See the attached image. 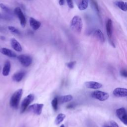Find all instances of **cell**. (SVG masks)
Returning a JSON list of instances; mask_svg holds the SVG:
<instances>
[{
  "label": "cell",
  "mask_w": 127,
  "mask_h": 127,
  "mask_svg": "<svg viewBox=\"0 0 127 127\" xmlns=\"http://www.w3.org/2000/svg\"><path fill=\"white\" fill-rule=\"evenodd\" d=\"M82 21L81 18L78 16H74L71 22V28L74 32L80 33L82 28Z\"/></svg>",
  "instance_id": "cell-1"
},
{
  "label": "cell",
  "mask_w": 127,
  "mask_h": 127,
  "mask_svg": "<svg viewBox=\"0 0 127 127\" xmlns=\"http://www.w3.org/2000/svg\"><path fill=\"white\" fill-rule=\"evenodd\" d=\"M22 93L23 90L22 89H19L12 96L10 99V104L13 108L17 109L18 108Z\"/></svg>",
  "instance_id": "cell-2"
},
{
  "label": "cell",
  "mask_w": 127,
  "mask_h": 127,
  "mask_svg": "<svg viewBox=\"0 0 127 127\" xmlns=\"http://www.w3.org/2000/svg\"><path fill=\"white\" fill-rule=\"evenodd\" d=\"M91 95L93 98L96 99L101 101H105L109 97V95L108 93L98 91H93L91 93Z\"/></svg>",
  "instance_id": "cell-3"
},
{
  "label": "cell",
  "mask_w": 127,
  "mask_h": 127,
  "mask_svg": "<svg viewBox=\"0 0 127 127\" xmlns=\"http://www.w3.org/2000/svg\"><path fill=\"white\" fill-rule=\"evenodd\" d=\"M18 59L20 64L24 67H29L32 63V58L29 55H20L18 57Z\"/></svg>",
  "instance_id": "cell-4"
},
{
  "label": "cell",
  "mask_w": 127,
  "mask_h": 127,
  "mask_svg": "<svg viewBox=\"0 0 127 127\" xmlns=\"http://www.w3.org/2000/svg\"><path fill=\"white\" fill-rule=\"evenodd\" d=\"M34 99V95L32 94L27 95L22 101L21 106V113H23L25 112L29 105L33 101Z\"/></svg>",
  "instance_id": "cell-5"
},
{
  "label": "cell",
  "mask_w": 127,
  "mask_h": 127,
  "mask_svg": "<svg viewBox=\"0 0 127 127\" xmlns=\"http://www.w3.org/2000/svg\"><path fill=\"white\" fill-rule=\"evenodd\" d=\"M118 118L127 126V112L124 108L118 109L116 112Z\"/></svg>",
  "instance_id": "cell-6"
},
{
  "label": "cell",
  "mask_w": 127,
  "mask_h": 127,
  "mask_svg": "<svg viewBox=\"0 0 127 127\" xmlns=\"http://www.w3.org/2000/svg\"><path fill=\"white\" fill-rule=\"evenodd\" d=\"M106 28L107 31V34L109 38L110 43L113 46L115 47L113 42L112 41V35H113V24L112 21L111 19H108L106 24Z\"/></svg>",
  "instance_id": "cell-7"
},
{
  "label": "cell",
  "mask_w": 127,
  "mask_h": 127,
  "mask_svg": "<svg viewBox=\"0 0 127 127\" xmlns=\"http://www.w3.org/2000/svg\"><path fill=\"white\" fill-rule=\"evenodd\" d=\"M14 13L19 18L21 26L23 28L25 27L26 23V20L24 15L22 13L21 9L19 7H17L15 9Z\"/></svg>",
  "instance_id": "cell-8"
},
{
  "label": "cell",
  "mask_w": 127,
  "mask_h": 127,
  "mask_svg": "<svg viewBox=\"0 0 127 127\" xmlns=\"http://www.w3.org/2000/svg\"><path fill=\"white\" fill-rule=\"evenodd\" d=\"M43 104L36 103L30 105L28 109L30 112H32L33 113L37 115H40L42 113V109H43Z\"/></svg>",
  "instance_id": "cell-9"
},
{
  "label": "cell",
  "mask_w": 127,
  "mask_h": 127,
  "mask_svg": "<svg viewBox=\"0 0 127 127\" xmlns=\"http://www.w3.org/2000/svg\"><path fill=\"white\" fill-rule=\"evenodd\" d=\"M113 94L116 97H126L127 96V89L121 88H116L113 91Z\"/></svg>",
  "instance_id": "cell-10"
},
{
  "label": "cell",
  "mask_w": 127,
  "mask_h": 127,
  "mask_svg": "<svg viewBox=\"0 0 127 127\" xmlns=\"http://www.w3.org/2000/svg\"><path fill=\"white\" fill-rule=\"evenodd\" d=\"M86 87L88 89L97 90L101 88L102 87V85L97 82L95 81H88L85 83Z\"/></svg>",
  "instance_id": "cell-11"
},
{
  "label": "cell",
  "mask_w": 127,
  "mask_h": 127,
  "mask_svg": "<svg viewBox=\"0 0 127 127\" xmlns=\"http://www.w3.org/2000/svg\"><path fill=\"white\" fill-rule=\"evenodd\" d=\"M11 44L12 48L17 52H21L22 50V47L20 44L19 43L15 38H12L11 40Z\"/></svg>",
  "instance_id": "cell-12"
},
{
  "label": "cell",
  "mask_w": 127,
  "mask_h": 127,
  "mask_svg": "<svg viewBox=\"0 0 127 127\" xmlns=\"http://www.w3.org/2000/svg\"><path fill=\"white\" fill-rule=\"evenodd\" d=\"M29 24L31 27L34 30L38 29L41 26V23L40 21L37 20L33 18H29Z\"/></svg>",
  "instance_id": "cell-13"
},
{
  "label": "cell",
  "mask_w": 127,
  "mask_h": 127,
  "mask_svg": "<svg viewBox=\"0 0 127 127\" xmlns=\"http://www.w3.org/2000/svg\"><path fill=\"white\" fill-rule=\"evenodd\" d=\"M0 52H1V53L2 54L6 55L9 57L15 58L17 57V54L16 53H15L12 50H11L9 49H8V48H3L1 49V50H0Z\"/></svg>",
  "instance_id": "cell-14"
},
{
  "label": "cell",
  "mask_w": 127,
  "mask_h": 127,
  "mask_svg": "<svg viewBox=\"0 0 127 127\" xmlns=\"http://www.w3.org/2000/svg\"><path fill=\"white\" fill-rule=\"evenodd\" d=\"M25 72L24 71H20L18 73H16L13 76V79L14 81L16 82H19L20 81L23 77L25 75Z\"/></svg>",
  "instance_id": "cell-15"
},
{
  "label": "cell",
  "mask_w": 127,
  "mask_h": 127,
  "mask_svg": "<svg viewBox=\"0 0 127 127\" xmlns=\"http://www.w3.org/2000/svg\"><path fill=\"white\" fill-rule=\"evenodd\" d=\"M94 36L102 43L105 42V38L103 33L100 29H97L94 32Z\"/></svg>",
  "instance_id": "cell-16"
},
{
  "label": "cell",
  "mask_w": 127,
  "mask_h": 127,
  "mask_svg": "<svg viewBox=\"0 0 127 127\" xmlns=\"http://www.w3.org/2000/svg\"><path fill=\"white\" fill-rule=\"evenodd\" d=\"M11 63L8 61H7L5 63L3 69L2 73L4 76H8L9 74V73L11 70Z\"/></svg>",
  "instance_id": "cell-17"
},
{
  "label": "cell",
  "mask_w": 127,
  "mask_h": 127,
  "mask_svg": "<svg viewBox=\"0 0 127 127\" xmlns=\"http://www.w3.org/2000/svg\"><path fill=\"white\" fill-rule=\"evenodd\" d=\"M73 96L71 95H64L60 96L58 98L59 102L61 104H63L66 102H68L69 101H71L73 100Z\"/></svg>",
  "instance_id": "cell-18"
},
{
  "label": "cell",
  "mask_w": 127,
  "mask_h": 127,
  "mask_svg": "<svg viewBox=\"0 0 127 127\" xmlns=\"http://www.w3.org/2000/svg\"><path fill=\"white\" fill-rule=\"evenodd\" d=\"M89 5V0H81L80 3L78 5V9L80 11L86 10Z\"/></svg>",
  "instance_id": "cell-19"
},
{
  "label": "cell",
  "mask_w": 127,
  "mask_h": 127,
  "mask_svg": "<svg viewBox=\"0 0 127 127\" xmlns=\"http://www.w3.org/2000/svg\"><path fill=\"white\" fill-rule=\"evenodd\" d=\"M115 5L121 10L124 11H127V3L122 1H116Z\"/></svg>",
  "instance_id": "cell-20"
},
{
  "label": "cell",
  "mask_w": 127,
  "mask_h": 127,
  "mask_svg": "<svg viewBox=\"0 0 127 127\" xmlns=\"http://www.w3.org/2000/svg\"><path fill=\"white\" fill-rule=\"evenodd\" d=\"M66 118V115L64 114L63 113H60L57 116L56 119H55V124L57 125H58L60 124Z\"/></svg>",
  "instance_id": "cell-21"
},
{
  "label": "cell",
  "mask_w": 127,
  "mask_h": 127,
  "mask_svg": "<svg viewBox=\"0 0 127 127\" xmlns=\"http://www.w3.org/2000/svg\"><path fill=\"white\" fill-rule=\"evenodd\" d=\"M58 102H59V100L57 97H55L52 101L51 104L54 110L55 111H56L58 110Z\"/></svg>",
  "instance_id": "cell-22"
},
{
  "label": "cell",
  "mask_w": 127,
  "mask_h": 127,
  "mask_svg": "<svg viewBox=\"0 0 127 127\" xmlns=\"http://www.w3.org/2000/svg\"><path fill=\"white\" fill-rule=\"evenodd\" d=\"M91 5L92 6L93 8L95 10V11L96 12H97V13H99V9L98 5L96 1H95V0H91Z\"/></svg>",
  "instance_id": "cell-23"
},
{
  "label": "cell",
  "mask_w": 127,
  "mask_h": 127,
  "mask_svg": "<svg viewBox=\"0 0 127 127\" xmlns=\"http://www.w3.org/2000/svg\"><path fill=\"white\" fill-rule=\"evenodd\" d=\"M8 29H9V30L11 32H12L13 33H15V34H18V35H20V31L17 28H16V27H15L14 26H9L8 27Z\"/></svg>",
  "instance_id": "cell-24"
},
{
  "label": "cell",
  "mask_w": 127,
  "mask_h": 127,
  "mask_svg": "<svg viewBox=\"0 0 127 127\" xmlns=\"http://www.w3.org/2000/svg\"><path fill=\"white\" fill-rule=\"evenodd\" d=\"M0 7H1V9L5 12L7 13H11V10L8 7H7L6 5H5L4 4H0Z\"/></svg>",
  "instance_id": "cell-25"
},
{
  "label": "cell",
  "mask_w": 127,
  "mask_h": 127,
  "mask_svg": "<svg viewBox=\"0 0 127 127\" xmlns=\"http://www.w3.org/2000/svg\"><path fill=\"white\" fill-rule=\"evenodd\" d=\"M105 126H107V127H119V126L117 124V123L113 121H110L109 122V123L108 124V125H106Z\"/></svg>",
  "instance_id": "cell-26"
},
{
  "label": "cell",
  "mask_w": 127,
  "mask_h": 127,
  "mask_svg": "<svg viewBox=\"0 0 127 127\" xmlns=\"http://www.w3.org/2000/svg\"><path fill=\"white\" fill-rule=\"evenodd\" d=\"M75 64H76V62L75 61H72V62H69L67 64V67L69 69H72L73 68V67H74Z\"/></svg>",
  "instance_id": "cell-27"
},
{
  "label": "cell",
  "mask_w": 127,
  "mask_h": 127,
  "mask_svg": "<svg viewBox=\"0 0 127 127\" xmlns=\"http://www.w3.org/2000/svg\"><path fill=\"white\" fill-rule=\"evenodd\" d=\"M66 1H67V3L68 7L70 9H73L74 7V6H73V0H66Z\"/></svg>",
  "instance_id": "cell-28"
},
{
  "label": "cell",
  "mask_w": 127,
  "mask_h": 127,
  "mask_svg": "<svg viewBox=\"0 0 127 127\" xmlns=\"http://www.w3.org/2000/svg\"><path fill=\"white\" fill-rule=\"evenodd\" d=\"M120 73L122 76L124 77H127V70L123 69L120 71Z\"/></svg>",
  "instance_id": "cell-29"
},
{
  "label": "cell",
  "mask_w": 127,
  "mask_h": 127,
  "mask_svg": "<svg viewBox=\"0 0 127 127\" xmlns=\"http://www.w3.org/2000/svg\"><path fill=\"white\" fill-rule=\"evenodd\" d=\"M75 105L74 103H71V104H69V105L67 106V108L68 109H72V108H74V106H75Z\"/></svg>",
  "instance_id": "cell-30"
},
{
  "label": "cell",
  "mask_w": 127,
  "mask_h": 127,
  "mask_svg": "<svg viewBox=\"0 0 127 127\" xmlns=\"http://www.w3.org/2000/svg\"><path fill=\"white\" fill-rule=\"evenodd\" d=\"M65 0H59V4L60 6H63L64 5Z\"/></svg>",
  "instance_id": "cell-31"
},
{
  "label": "cell",
  "mask_w": 127,
  "mask_h": 127,
  "mask_svg": "<svg viewBox=\"0 0 127 127\" xmlns=\"http://www.w3.org/2000/svg\"><path fill=\"white\" fill-rule=\"evenodd\" d=\"M0 38H1V39H3V40H5V37H4V36H1V37H0Z\"/></svg>",
  "instance_id": "cell-32"
},
{
  "label": "cell",
  "mask_w": 127,
  "mask_h": 127,
  "mask_svg": "<svg viewBox=\"0 0 127 127\" xmlns=\"http://www.w3.org/2000/svg\"><path fill=\"white\" fill-rule=\"evenodd\" d=\"M60 127H65V126H64V125H62Z\"/></svg>",
  "instance_id": "cell-33"
},
{
  "label": "cell",
  "mask_w": 127,
  "mask_h": 127,
  "mask_svg": "<svg viewBox=\"0 0 127 127\" xmlns=\"http://www.w3.org/2000/svg\"><path fill=\"white\" fill-rule=\"evenodd\" d=\"M105 127H107V126H105Z\"/></svg>",
  "instance_id": "cell-34"
}]
</instances>
